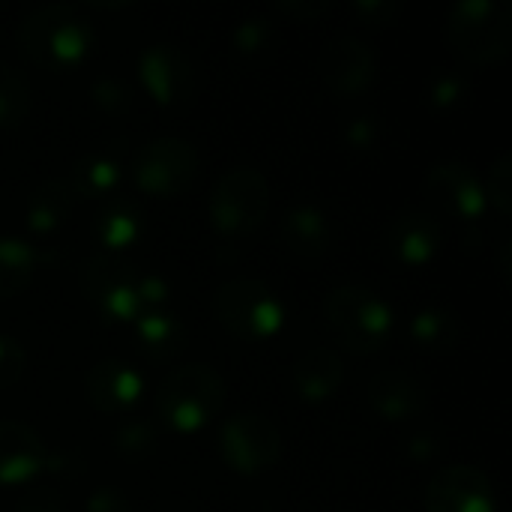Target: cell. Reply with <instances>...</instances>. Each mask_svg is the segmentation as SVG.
I'll use <instances>...</instances> for the list:
<instances>
[{
	"label": "cell",
	"mask_w": 512,
	"mask_h": 512,
	"mask_svg": "<svg viewBox=\"0 0 512 512\" xmlns=\"http://www.w3.org/2000/svg\"><path fill=\"white\" fill-rule=\"evenodd\" d=\"M93 24L75 6H39L18 24L21 54L51 72H69L81 66L93 51Z\"/></svg>",
	"instance_id": "6da1fadb"
},
{
	"label": "cell",
	"mask_w": 512,
	"mask_h": 512,
	"mask_svg": "<svg viewBox=\"0 0 512 512\" xmlns=\"http://www.w3.org/2000/svg\"><path fill=\"white\" fill-rule=\"evenodd\" d=\"M225 399L228 387L216 369L204 363H183L165 375V381L156 387L153 402L159 420L168 429L180 435H195L222 414Z\"/></svg>",
	"instance_id": "7a4b0ae2"
},
{
	"label": "cell",
	"mask_w": 512,
	"mask_h": 512,
	"mask_svg": "<svg viewBox=\"0 0 512 512\" xmlns=\"http://www.w3.org/2000/svg\"><path fill=\"white\" fill-rule=\"evenodd\" d=\"M450 51L474 66H495L510 57L512 9L501 0H462L447 15Z\"/></svg>",
	"instance_id": "3957f363"
},
{
	"label": "cell",
	"mask_w": 512,
	"mask_h": 512,
	"mask_svg": "<svg viewBox=\"0 0 512 512\" xmlns=\"http://www.w3.org/2000/svg\"><path fill=\"white\" fill-rule=\"evenodd\" d=\"M324 318L351 354H375L393 336V306L366 285H339L324 300Z\"/></svg>",
	"instance_id": "277c9868"
},
{
	"label": "cell",
	"mask_w": 512,
	"mask_h": 512,
	"mask_svg": "<svg viewBox=\"0 0 512 512\" xmlns=\"http://www.w3.org/2000/svg\"><path fill=\"white\" fill-rule=\"evenodd\" d=\"M216 321L240 342H267L285 324L279 294L261 279H231L213 294Z\"/></svg>",
	"instance_id": "5b68a950"
},
{
	"label": "cell",
	"mask_w": 512,
	"mask_h": 512,
	"mask_svg": "<svg viewBox=\"0 0 512 512\" xmlns=\"http://www.w3.org/2000/svg\"><path fill=\"white\" fill-rule=\"evenodd\" d=\"M270 213V183L261 171L237 165L225 171L210 192V222L222 237H246Z\"/></svg>",
	"instance_id": "8992f818"
},
{
	"label": "cell",
	"mask_w": 512,
	"mask_h": 512,
	"mask_svg": "<svg viewBox=\"0 0 512 512\" xmlns=\"http://www.w3.org/2000/svg\"><path fill=\"white\" fill-rule=\"evenodd\" d=\"M201 159L186 138H153L129 159L132 183L153 198H177L198 177Z\"/></svg>",
	"instance_id": "52a82bcc"
},
{
	"label": "cell",
	"mask_w": 512,
	"mask_h": 512,
	"mask_svg": "<svg viewBox=\"0 0 512 512\" xmlns=\"http://www.w3.org/2000/svg\"><path fill=\"white\" fill-rule=\"evenodd\" d=\"M219 456L240 477H258L279 465L282 459V435L273 420L264 414H234L225 420L219 432Z\"/></svg>",
	"instance_id": "ba28073f"
},
{
	"label": "cell",
	"mask_w": 512,
	"mask_h": 512,
	"mask_svg": "<svg viewBox=\"0 0 512 512\" xmlns=\"http://www.w3.org/2000/svg\"><path fill=\"white\" fill-rule=\"evenodd\" d=\"M138 285H141V273L120 255L99 252L81 270L84 294L111 321H135L141 315Z\"/></svg>",
	"instance_id": "9c48e42d"
},
{
	"label": "cell",
	"mask_w": 512,
	"mask_h": 512,
	"mask_svg": "<svg viewBox=\"0 0 512 512\" xmlns=\"http://www.w3.org/2000/svg\"><path fill=\"white\" fill-rule=\"evenodd\" d=\"M318 75L336 99H357L375 84L378 60L366 39L342 33L324 45Z\"/></svg>",
	"instance_id": "30bf717a"
},
{
	"label": "cell",
	"mask_w": 512,
	"mask_h": 512,
	"mask_svg": "<svg viewBox=\"0 0 512 512\" xmlns=\"http://www.w3.org/2000/svg\"><path fill=\"white\" fill-rule=\"evenodd\" d=\"M426 198L435 207V213H444L456 222L474 225L486 213V192L483 180L474 174L465 162H438L426 174Z\"/></svg>",
	"instance_id": "8fae6325"
},
{
	"label": "cell",
	"mask_w": 512,
	"mask_h": 512,
	"mask_svg": "<svg viewBox=\"0 0 512 512\" xmlns=\"http://www.w3.org/2000/svg\"><path fill=\"white\" fill-rule=\"evenodd\" d=\"M138 78L147 96L168 111L189 105L195 96V69L189 57L171 42H156L144 48V54L138 57Z\"/></svg>",
	"instance_id": "7c38bea8"
},
{
	"label": "cell",
	"mask_w": 512,
	"mask_h": 512,
	"mask_svg": "<svg viewBox=\"0 0 512 512\" xmlns=\"http://www.w3.org/2000/svg\"><path fill=\"white\" fill-rule=\"evenodd\" d=\"M426 512H495V486L474 465L441 468L426 486Z\"/></svg>",
	"instance_id": "4fadbf2b"
},
{
	"label": "cell",
	"mask_w": 512,
	"mask_h": 512,
	"mask_svg": "<svg viewBox=\"0 0 512 512\" xmlns=\"http://www.w3.org/2000/svg\"><path fill=\"white\" fill-rule=\"evenodd\" d=\"M366 402L378 417L390 423H405V420L420 417L429 408V387L414 372L384 369L369 378Z\"/></svg>",
	"instance_id": "5bb4252c"
},
{
	"label": "cell",
	"mask_w": 512,
	"mask_h": 512,
	"mask_svg": "<svg viewBox=\"0 0 512 512\" xmlns=\"http://www.w3.org/2000/svg\"><path fill=\"white\" fill-rule=\"evenodd\" d=\"M390 255L405 267H426L444 249V225L432 210H405L387 234Z\"/></svg>",
	"instance_id": "9a60e30c"
},
{
	"label": "cell",
	"mask_w": 512,
	"mask_h": 512,
	"mask_svg": "<svg viewBox=\"0 0 512 512\" xmlns=\"http://www.w3.org/2000/svg\"><path fill=\"white\" fill-rule=\"evenodd\" d=\"M48 447L39 432L18 420H0V486H24L45 474Z\"/></svg>",
	"instance_id": "2e32d148"
},
{
	"label": "cell",
	"mask_w": 512,
	"mask_h": 512,
	"mask_svg": "<svg viewBox=\"0 0 512 512\" xmlns=\"http://www.w3.org/2000/svg\"><path fill=\"white\" fill-rule=\"evenodd\" d=\"M84 396L96 411H129L144 396V378L135 366L105 357L90 366L84 378Z\"/></svg>",
	"instance_id": "e0dca14e"
},
{
	"label": "cell",
	"mask_w": 512,
	"mask_h": 512,
	"mask_svg": "<svg viewBox=\"0 0 512 512\" xmlns=\"http://www.w3.org/2000/svg\"><path fill=\"white\" fill-rule=\"evenodd\" d=\"M279 237H282V246L303 258V261H318L330 252L333 246V228H330V219L321 207L315 204H297L291 207L285 216H282V225H279Z\"/></svg>",
	"instance_id": "ac0fdd59"
},
{
	"label": "cell",
	"mask_w": 512,
	"mask_h": 512,
	"mask_svg": "<svg viewBox=\"0 0 512 512\" xmlns=\"http://www.w3.org/2000/svg\"><path fill=\"white\" fill-rule=\"evenodd\" d=\"M345 384V363L330 348H312L294 363V393L303 402H327Z\"/></svg>",
	"instance_id": "d6986e66"
},
{
	"label": "cell",
	"mask_w": 512,
	"mask_h": 512,
	"mask_svg": "<svg viewBox=\"0 0 512 512\" xmlns=\"http://www.w3.org/2000/svg\"><path fill=\"white\" fill-rule=\"evenodd\" d=\"M72 204H75V192L69 180H60V177L42 180L27 198V228L39 237L54 234L69 219Z\"/></svg>",
	"instance_id": "ffe728a7"
},
{
	"label": "cell",
	"mask_w": 512,
	"mask_h": 512,
	"mask_svg": "<svg viewBox=\"0 0 512 512\" xmlns=\"http://www.w3.org/2000/svg\"><path fill=\"white\" fill-rule=\"evenodd\" d=\"M135 336L138 348L153 363H171L186 351V330L180 318L162 312H144L135 318Z\"/></svg>",
	"instance_id": "44dd1931"
},
{
	"label": "cell",
	"mask_w": 512,
	"mask_h": 512,
	"mask_svg": "<svg viewBox=\"0 0 512 512\" xmlns=\"http://www.w3.org/2000/svg\"><path fill=\"white\" fill-rule=\"evenodd\" d=\"M411 339L429 354H453L465 342V327L453 309L423 306L411 318Z\"/></svg>",
	"instance_id": "7402d4cb"
},
{
	"label": "cell",
	"mask_w": 512,
	"mask_h": 512,
	"mask_svg": "<svg viewBox=\"0 0 512 512\" xmlns=\"http://www.w3.org/2000/svg\"><path fill=\"white\" fill-rule=\"evenodd\" d=\"M96 237L102 243V252L120 255L144 237V213L126 198L108 201L96 219Z\"/></svg>",
	"instance_id": "603a6c76"
},
{
	"label": "cell",
	"mask_w": 512,
	"mask_h": 512,
	"mask_svg": "<svg viewBox=\"0 0 512 512\" xmlns=\"http://www.w3.org/2000/svg\"><path fill=\"white\" fill-rule=\"evenodd\" d=\"M120 180H123V159L114 150H90L75 162L69 186L75 195L99 198L114 192Z\"/></svg>",
	"instance_id": "cb8c5ba5"
},
{
	"label": "cell",
	"mask_w": 512,
	"mask_h": 512,
	"mask_svg": "<svg viewBox=\"0 0 512 512\" xmlns=\"http://www.w3.org/2000/svg\"><path fill=\"white\" fill-rule=\"evenodd\" d=\"M39 255L21 237H0V300H12L27 291L36 273Z\"/></svg>",
	"instance_id": "d4e9b609"
},
{
	"label": "cell",
	"mask_w": 512,
	"mask_h": 512,
	"mask_svg": "<svg viewBox=\"0 0 512 512\" xmlns=\"http://www.w3.org/2000/svg\"><path fill=\"white\" fill-rule=\"evenodd\" d=\"M33 108V93L27 78L9 66L0 63V129H15L30 117Z\"/></svg>",
	"instance_id": "484cf974"
},
{
	"label": "cell",
	"mask_w": 512,
	"mask_h": 512,
	"mask_svg": "<svg viewBox=\"0 0 512 512\" xmlns=\"http://www.w3.org/2000/svg\"><path fill=\"white\" fill-rule=\"evenodd\" d=\"M276 39H279L276 24H273L270 18H264V15H249V18H243V21L234 27V33H231L234 51H237L243 60H249V63L267 60V57L276 51Z\"/></svg>",
	"instance_id": "4316f807"
},
{
	"label": "cell",
	"mask_w": 512,
	"mask_h": 512,
	"mask_svg": "<svg viewBox=\"0 0 512 512\" xmlns=\"http://www.w3.org/2000/svg\"><path fill=\"white\" fill-rule=\"evenodd\" d=\"M114 447H117L120 459H126V462H141V459L153 456V450H156V429H153L150 423H144V420L126 423V426L117 429Z\"/></svg>",
	"instance_id": "83f0119b"
},
{
	"label": "cell",
	"mask_w": 512,
	"mask_h": 512,
	"mask_svg": "<svg viewBox=\"0 0 512 512\" xmlns=\"http://www.w3.org/2000/svg\"><path fill=\"white\" fill-rule=\"evenodd\" d=\"M483 192H486V204L495 207L504 219L510 216L512 210V156L504 153L492 162L489 168V177L483 183Z\"/></svg>",
	"instance_id": "f1b7e54d"
},
{
	"label": "cell",
	"mask_w": 512,
	"mask_h": 512,
	"mask_svg": "<svg viewBox=\"0 0 512 512\" xmlns=\"http://www.w3.org/2000/svg\"><path fill=\"white\" fill-rule=\"evenodd\" d=\"M468 99V78L459 75V72H435L429 87H426V102L435 108V111H447V108H456L459 102Z\"/></svg>",
	"instance_id": "f546056e"
},
{
	"label": "cell",
	"mask_w": 512,
	"mask_h": 512,
	"mask_svg": "<svg viewBox=\"0 0 512 512\" xmlns=\"http://www.w3.org/2000/svg\"><path fill=\"white\" fill-rule=\"evenodd\" d=\"M90 99L105 114H123V111L132 108V90L123 81H117V78H99L90 87Z\"/></svg>",
	"instance_id": "4dcf8cb0"
},
{
	"label": "cell",
	"mask_w": 512,
	"mask_h": 512,
	"mask_svg": "<svg viewBox=\"0 0 512 512\" xmlns=\"http://www.w3.org/2000/svg\"><path fill=\"white\" fill-rule=\"evenodd\" d=\"M21 375H24V351L12 336L0 333V390L15 387Z\"/></svg>",
	"instance_id": "1f68e13d"
},
{
	"label": "cell",
	"mask_w": 512,
	"mask_h": 512,
	"mask_svg": "<svg viewBox=\"0 0 512 512\" xmlns=\"http://www.w3.org/2000/svg\"><path fill=\"white\" fill-rule=\"evenodd\" d=\"M378 138H381V126H378V117H372V114H354L345 123V141L354 150H363V153L375 150Z\"/></svg>",
	"instance_id": "d6a6232c"
},
{
	"label": "cell",
	"mask_w": 512,
	"mask_h": 512,
	"mask_svg": "<svg viewBox=\"0 0 512 512\" xmlns=\"http://www.w3.org/2000/svg\"><path fill=\"white\" fill-rule=\"evenodd\" d=\"M354 12L369 21V24H378V27H387L399 18L402 6L399 3H390V0H357L354 3Z\"/></svg>",
	"instance_id": "836d02e7"
},
{
	"label": "cell",
	"mask_w": 512,
	"mask_h": 512,
	"mask_svg": "<svg viewBox=\"0 0 512 512\" xmlns=\"http://www.w3.org/2000/svg\"><path fill=\"white\" fill-rule=\"evenodd\" d=\"M15 512H66V501L54 489H33L18 501Z\"/></svg>",
	"instance_id": "e575fe53"
},
{
	"label": "cell",
	"mask_w": 512,
	"mask_h": 512,
	"mask_svg": "<svg viewBox=\"0 0 512 512\" xmlns=\"http://www.w3.org/2000/svg\"><path fill=\"white\" fill-rule=\"evenodd\" d=\"M87 512H132V504L117 489H96L87 498Z\"/></svg>",
	"instance_id": "d590c367"
},
{
	"label": "cell",
	"mask_w": 512,
	"mask_h": 512,
	"mask_svg": "<svg viewBox=\"0 0 512 512\" xmlns=\"http://www.w3.org/2000/svg\"><path fill=\"white\" fill-rule=\"evenodd\" d=\"M333 9V3H309V0H297V3H276V12L297 18V21H312L318 15H327Z\"/></svg>",
	"instance_id": "8d00e7d4"
},
{
	"label": "cell",
	"mask_w": 512,
	"mask_h": 512,
	"mask_svg": "<svg viewBox=\"0 0 512 512\" xmlns=\"http://www.w3.org/2000/svg\"><path fill=\"white\" fill-rule=\"evenodd\" d=\"M405 453H408L414 462H429V459H435V453H438V438H435V435H414V438L408 441Z\"/></svg>",
	"instance_id": "74e56055"
}]
</instances>
